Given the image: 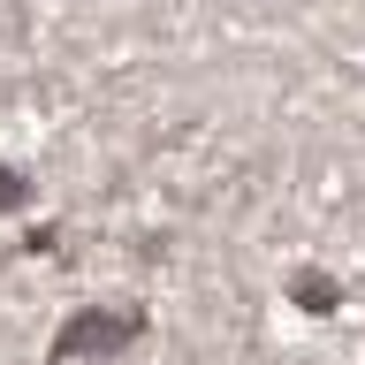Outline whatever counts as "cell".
Listing matches in <instances>:
<instances>
[{
    "label": "cell",
    "instance_id": "cell-2",
    "mask_svg": "<svg viewBox=\"0 0 365 365\" xmlns=\"http://www.w3.org/2000/svg\"><path fill=\"white\" fill-rule=\"evenodd\" d=\"M289 304H297V312H312V319H327V312H342V282H335V274H319V267H297L289 274Z\"/></svg>",
    "mask_w": 365,
    "mask_h": 365
},
{
    "label": "cell",
    "instance_id": "cell-3",
    "mask_svg": "<svg viewBox=\"0 0 365 365\" xmlns=\"http://www.w3.org/2000/svg\"><path fill=\"white\" fill-rule=\"evenodd\" d=\"M0 205H31V182L8 175V168H0Z\"/></svg>",
    "mask_w": 365,
    "mask_h": 365
},
{
    "label": "cell",
    "instance_id": "cell-1",
    "mask_svg": "<svg viewBox=\"0 0 365 365\" xmlns=\"http://www.w3.org/2000/svg\"><path fill=\"white\" fill-rule=\"evenodd\" d=\"M137 342H145V312H137V304H84V312L53 335L46 365H99V358L137 350Z\"/></svg>",
    "mask_w": 365,
    "mask_h": 365
}]
</instances>
